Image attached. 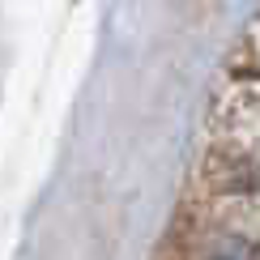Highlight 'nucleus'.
<instances>
[{
	"mask_svg": "<svg viewBox=\"0 0 260 260\" xmlns=\"http://www.w3.org/2000/svg\"><path fill=\"white\" fill-rule=\"evenodd\" d=\"M213 260H260V247L252 239H243V235H231V239H222L213 247Z\"/></svg>",
	"mask_w": 260,
	"mask_h": 260,
	"instance_id": "f257e3e1",
	"label": "nucleus"
}]
</instances>
